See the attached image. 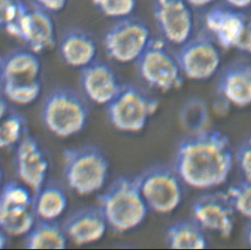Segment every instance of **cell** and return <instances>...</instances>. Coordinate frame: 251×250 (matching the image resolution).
Segmentation results:
<instances>
[{
	"instance_id": "obj_14",
	"label": "cell",
	"mask_w": 251,
	"mask_h": 250,
	"mask_svg": "<svg viewBox=\"0 0 251 250\" xmlns=\"http://www.w3.org/2000/svg\"><path fill=\"white\" fill-rule=\"evenodd\" d=\"M15 166L19 179L36 195L49 175V157L39 141L27 134L16 148Z\"/></svg>"
},
{
	"instance_id": "obj_5",
	"label": "cell",
	"mask_w": 251,
	"mask_h": 250,
	"mask_svg": "<svg viewBox=\"0 0 251 250\" xmlns=\"http://www.w3.org/2000/svg\"><path fill=\"white\" fill-rule=\"evenodd\" d=\"M159 107V100L139 86L122 85L107 104L109 120L117 129L137 133L144 129Z\"/></svg>"
},
{
	"instance_id": "obj_34",
	"label": "cell",
	"mask_w": 251,
	"mask_h": 250,
	"mask_svg": "<svg viewBox=\"0 0 251 250\" xmlns=\"http://www.w3.org/2000/svg\"><path fill=\"white\" fill-rule=\"evenodd\" d=\"M192 8H203L211 5L215 0H185Z\"/></svg>"
},
{
	"instance_id": "obj_18",
	"label": "cell",
	"mask_w": 251,
	"mask_h": 250,
	"mask_svg": "<svg viewBox=\"0 0 251 250\" xmlns=\"http://www.w3.org/2000/svg\"><path fill=\"white\" fill-rule=\"evenodd\" d=\"M219 91L229 103L237 107L251 105V63H235L220 76Z\"/></svg>"
},
{
	"instance_id": "obj_10",
	"label": "cell",
	"mask_w": 251,
	"mask_h": 250,
	"mask_svg": "<svg viewBox=\"0 0 251 250\" xmlns=\"http://www.w3.org/2000/svg\"><path fill=\"white\" fill-rule=\"evenodd\" d=\"M5 31L22 41L36 53L53 49L57 45V28L51 14L40 7H30L25 4L14 23Z\"/></svg>"
},
{
	"instance_id": "obj_36",
	"label": "cell",
	"mask_w": 251,
	"mask_h": 250,
	"mask_svg": "<svg viewBox=\"0 0 251 250\" xmlns=\"http://www.w3.org/2000/svg\"><path fill=\"white\" fill-rule=\"evenodd\" d=\"M8 243V235L0 227V250L5 249Z\"/></svg>"
},
{
	"instance_id": "obj_24",
	"label": "cell",
	"mask_w": 251,
	"mask_h": 250,
	"mask_svg": "<svg viewBox=\"0 0 251 250\" xmlns=\"http://www.w3.org/2000/svg\"><path fill=\"white\" fill-rule=\"evenodd\" d=\"M1 93L8 102L17 105H29L37 101L43 92L42 80L25 83H0Z\"/></svg>"
},
{
	"instance_id": "obj_17",
	"label": "cell",
	"mask_w": 251,
	"mask_h": 250,
	"mask_svg": "<svg viewBox=\"0 0 251 250\" xmlns=\"http://www.w3.org/2000/svg\"><path fill=\"white\" fill-rule=\"evenodd\" d=\"M58 50L66 65L81 70L97 60L99 53L94 36L82 29L67 32L59 41Z\"/></svg>"
},
{
	"instance_id": "obj_35",
	"label": "cell",
	"mask_w": 251,
	"mask_h": 250,
	"mask_svg": "<svg viewBox=\"0 0 251 250\" xmlns=\"http://www.w3.org/2000/svg\"><path fill=\"white\" fill-rule=\"evenodd\" d=\"M9 113L8 101L5 99V96L0 93V121L4 119Z\"/></svg>"
},
{
	"instance_id": "obj_8",
	"label": "cell",
	"mask_w": 251,
	"mask_h": 250,
	"mask_svg": "<svg viewBox=\"0 0 251 250\" xmlns=\"http://www.w3.org/2000/svg\"><path fill=\"white\" fill-rule=\"evenodd\" d=\"M204 24L220 48L237 50L251 58V21L241 10L213 7L205 14Z\"/></svg>"
},
{
	"instance_id": "obj_13",
	"label": "cell",
	"mask_w": 251,
	"mask_h": 250,
	"mask_svg": "<svg viewBox=\"0 0 251 250\" xmlns=\"http://www.w3.org/2000/svg\"><path fill=\"white\" fill-rule=\"evenodd\" d=\"M194 221L224 239L232 236L235 225V210L226 193L209 194L199 197L192 206Z\"/></svg>"
},
{
	"instance_id": "obj_37",
	"label": "cell",
	"mask_w": 251,
	"mask_h": 250,
	"mask_svg": "<svg viewBox=\"0 0 251 250\" xmlns=\"http://www.w3.org/2000/svg\"><path fill=\"white\" fill-rule=\"evenodd\" d=\"M247 242H248V244L250 245V247L251 248V225L248 228V230H247Z\"/></svg>"
},
{
	"instance_id": "obj_32",
	"label": "cell",
	"mask_w": 251,
	"mask_h": 250,
	"mask_svg": "<svg viewBox=\"0 0 251 250\" xmlns=\"http://www.w3.org/2000/svg\"><path fill=\"white\" fill-rule=\"evenodd\" d=\"M36 5L50 14H58L67 7L69 0H34Z\"/></svg>"
},
{
	"instance_id": "obj_15",
	"label": "cell",
	"mask_w": 251,
	"mask_h": 250,
	"mask_svg": "<svg viewBox=\"0 0 251 250\" xmlns=\"http://www.w3.org/2000/svg\"><path fill=\"white\" fill-rule=\"evenodd\" d=\"M81 86L86 98L99 105H107L122 87L114 69L98 59L81 69Z\"/></svg>"
},
{
	"instance_id": "obj_12",
	"label": "cell",
	"mask_w": 251,
	"mask_h": 250,
	"mask_svg": "<svg viewBox=\"0 0 251 250\" xmlns=\"http://www.w3.org/2000/svg\"><path fill=\"white\" fill-rule=\"evenodd\" d=\"M154 16L164 39L171 45L181 46L192 38L195 18L185 0H155Z\"/></svg>"
},
{
	"instance_id": "obj_29",
	"label": "cell",
	"mask_w": 251,
	"mask_h": 250,
	"mask_svg": "<svg viewBox=\"0 0 251 250\" xmlns=\"http://www.w3.org/2000/svg\"><path fill=\"white\" fill-rule=\"evenodd\" d=\"M185 125L192 130V133L205 129L207 111L204 104L200 101H193L188 103L182 114Z\"/></svg>"
},
{
	"instance_id": "obj_31",
	"label": "cell",
	"mask_w": 251,
	"mask_h": 250,
	"mask_svg": "<svg viewBox=\"0 0 251 250\" xmlns=\"http://www.w3.org/2000/svg\"><path fill=\"white\" fill-rule=\"evenodd\" d=\"M236 161L243 178L251 181V136L239 148Z\"/></svg>"
},
{
	"instance_id": "obj_27",
	"label": "cell",
	"mask_w": 251,
	"mask_h": 250,
	"mask_svg": "<svg viewBox=\"0 0 251 250\" xmlns=\"http://www.w3.org/2000/svg\"><path fill=\"white\" fill-rule=\"evenodd\" d=\"M99 13L106 18L121 21L135 13L138 0H91Z\"/></svg>"
},
{
	"instance_id": "obj_2",
	"label": "cell",
	"mask_w": 251,
	"mask_h": 250,
	"mask_svg": "<svg viewBox=\"0 0 251 250\" xmlns=\"http://www.w3.org/2000/svg\"><path fill=\"white\" fill-rule=\"evenodd\" d=\"M99 209L109 227L126 233L144 223L149 208L135 179L121 177L99 197Z\"/></svg>"
},
{
	"instance_id": "obj_11",
	"label": "cell",
	"mask_w": 251,
	"mask_h": 250,
	"mask_svg": "<svg viewBox=\"0 0 251 250\" xmlns=\"http://www.w3.org/2000/svg\"><path fill=\"white\" fill-rule=\"evenodd\" d=\"M182 75L189 80H205L219 71L222 56L215 41L207 36L191 38L176 55Z\"/></svg>"
},
{
	"instance_id": "obj_23",
	"label": "cell",
	"mask_w": 251,
	"mask_h": 250,
	"mask_svg": "<svg viewBox=\"0 0 251 250\" xmlns=\"http://www.w3.org/2000/svg\"><path fill=\"white\" fill-rule=\"evenodd\" d=\"M36 219L33 207H13L0 203V227L8 236L27 235Z\"/></svg>"
},
{
	"instance_id": "obj_9",
	"label": "cell",
	"mask_w": 251,
	"mask_h": 250,
	"mask_svg": "<svg viewBox=\"0 0 251 250\" xmlns=\"http://www.w3.org/2000/svg\"><path fill=\"white\" fill-rule=\"evenodd\" d=\"M146 23L132 17L118 21L103 36V47L112 60L121 64L136 62L152 40Z\"/></svg>"
},
{
	"instance_id": "obj_30",
	"label": "cell",
	"mask_w": 251,
	"mask_h": 250,
	"mask_svg": "<svg viewBox=\"0 0 251 250\" xmlns=\"http://www.w3.org/2000/svg\"><path fill=\"white\" fill-rule=\"evenodd\" d=\"M24 5L23 0H0V27L5 29L14 23Z\"/></svg>"
},
{
	"instance_id": "obj_33",
	"label": "cell",
	"mask_w": 251,
	"mask_h": 250,
	"mask_svg": "<svg viewBox=\"0 0 251 250\" xmlns=\"http://www.w3.org/2000/svg\"><path fill=\"white\" fill-rule=\"evenodd\" d=\"M225 2L230 7L241 11L251 6V0H225Z\"/></svg>"
},
{
	"instance_id": "obj_1",
	"label": "cell",
	"mask_w": 251,
	"mask_h": 250,
	"mask_svg": "<svg viewBox=\"0 0 251 250\" xmlns=\"http://www.w3.org/2000/svg\"><path fill=\"white\" fill-rule=\"evenodd\" d=\"M233 154L227 135L218 130L194 132L179 143L175 169L191 188L210 189L224 184L233 169Z\"/></svg>"
},
{
	"instance_id": "obj_22",
	"label": "cell",
	"mask_w": 251,
	"mask_h": 250,
	"mask_svg": "<svg viewBox=\"0 0 251 250\" xmlns=\"http://www.w3.org/2000/svg\"><path fill=\"white\" fill-rule=\"evenodd\" d=\"M202 230L195 221H177L167 231L168 244L175 250H204L208 241Z\"/></svg>"
},
{
	"instance_id": "obj_28",
	"label": "cell",
	"mask_w": 251,
	"mask_h": 250,
	"mask_svg": "<svg viewBox=\"0 0 251 250\" xmlns=\"http://www.w3.org/2000/svg\"><path fill=\"white\" fill-rule=\"evenodd\" d=\"M226 193L235 211L251 220V181L232 186Z\"/></svg>"
},
{
	"instance_id": "obj_38",
	"label": "cell",
	"mask_w": 251,
	"mask_h": 250,
	"mask_svg": "<svg viewBox=\"0 0 251 250\" xmlns=\"http://www.w3.org/2000/svg\"><path fill=\"white\" fill-rule=\"evenodd\" d=\"M3 180H4V170H3V166L0 163V188H2Z\"/></svg>"
},
{
	"instance_id": "obj_4",
	"label": "cell",
	"mask_w": 251,
	"mask_h": 250,
	"mask_svg": "<svg viewBox=\"0 0 251 250\" xmlns=\"http://www.w3.org/2000/svg\"><path fill=\"white\" fill-rule=\"evenodd\" d=\"M42 119L51 134L68 138L85 128L90 119V109L76 91L59 88L46 97L42 108Z\"/></svg>"
},
{
	"instance_id": "obj_3",
	"label": "cell",
	"mask_w": 251,
	"mask_h": 250,
	"mask_svg": "<svg viewBox=\"0 0 251 250\" xmlns=\"http://www.w3.org/2000/svg\"><path fill=\"white\" fill-rule=\"evenodd\" d=\"M63 167L68 187L79 196L99 192L106 183L110 172L107 156L93 145L65 150Z\"/></svg>"
},
{
	"instance_id": "obj_16",
	"label": "cell",
	"mask_w": 251,
	"mask_h": 250,
	"mask_svg": "<svg viewBox=\"0 0 251 250\" xmlns=\"http://www.w3.org/2000/svg\"><path fill=\"white\" fill-rule=\"evenodd\" d=\"M62 226L68 240L77 245H86L100 241L108 225L100 209L84 208L68 217Z\"/></svg>"
},
{
	"instance_id": "obj_39",
	"label": "cell",
	"mask_w": 251,
	"mask_h": 250,
	"mask_svg": "<svg viewBox=\"0 0 251 250\" xmlns=\"http://www.w3.org/2000/svg\"><path fill=\"white\" fill-rule=\"evenodd\" d=\"M2 61H3V58L0 57V82H1V77H2Z\"/></svg>"
},
{
	"instance_id": "obj_21",
	"label": "cell",
	"mask_w": 251,
	"mask_h": 250,
	"mask_svg": "<svg viewBox=\"0 0 251 250\" xmlns=\"http://www.w3.org/2000/svg\"><path fill=\"white\" fill-rule=\"evenodd\" d=\"M68 197L61 187L55 184L45 185L35 195L34 211L43 220H57L68 209Z\"/></svg>"
},
{
	"instance_id": "obj_6",
	"label": "cell",
	"mask_w": 251,
	"mask_h": 250,
	"mask_svg": "<svg viewBox=\"0 0 251 250\" xmlns=\"http://www.w3.org/2000/svg\"><path fill=\"white\" fill-rule=\"evenodd\" d=\"M135 179L149 209L157 214L173 213L183 201V181L175 168L154 165Z\"/></svg>"
},
{
	"instance_id": "obj_25",
	"label": "cell",
	"mask_w": 251,
	"mask_h": 250,
	"mask_svg": "<svg viewBox=\"0 0 251 250\" xmlns=\"http://www.w3.org/2000/svg\"><path fill=\"white\" fill-rule=\"evenodd\" d=\"M27 134V121L20 113H8L0 121V150L17 146Z\"/></svg>"
},
{
	"instance_id": "obj_7",
	"label": "cell",
	"mask_w": 251,
	"mask_h": 250,
	"mask_svg": "<svg viewBox=\"0 0 251 250\" xmlns=\"http://www.w3.org/2000/svg\"><path fill=\"white\" fill-rule=\"evenodd\" d=\"M136 63L141 78L155 90L170 92L183 85L177 58L163 40L152 38Z\"/></svg>"
},
{
	"instance_id": "obj_20",
	"label": "cell",
	"mask_w": 251,
	"mask_h": 250,
	"mask_svg": "<svg viewBox=\"0 0 251 250\" xmlns=\"http://www.w3.org/2000/svg\"><path fill=\"white\" fill-rule=\"evenodd\" d=\"M26 236V246L30 250H64L68 245V236L56 220L36 219Z\"/></svg>"
},
{
	"instance_id": "obj_26",
	"label": "cell",
	"mask_w": 251,
	"mask_h": 250,
	"mask_svg": "<svg viewBox=\"0 0 251 250\" xmlns=\"http://www.w3.org/2000/svg\"><path fill=\"white\" fill-rule=\"evenodd\" d=\"M35 194L30 188L19 182H10L0 188V203L13 207H33Z\"/></svg>"
},
{
	"instance_id": "obj_19",
	"label": "cell",
	"mask_w": 251,
	"mask_h": 250,
	"mask_svg": "<svg viewBox=\"0 0 251 250\" xmlns=\"http://www.w3.org/2000/svg\"><path fill=\"white\" fill-rule=\"evenodd\" d=\"M42 61L39 54L30 49L12 51L2 61L1 82L25 83L41 80Z\"/></svg>"
}]
</instances>
